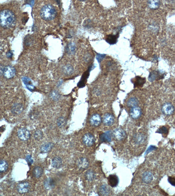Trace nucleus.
I'll return each mask as SVG.
<instances>
[{"label":"nucleus","instance_id":"obj_34","mask_svg":"<svg viewBox=\"0 0 175 196\" xmlns=\"http://www.w3.org/2000/svg\"><path fill=\"white\" fill-rule=\"evenodd\" d=\"M25 159H26V161L28 163V165L29 166L32 165L33 164V158H32V156L30 155H27L26 157V158H25Z\"/></svg>","mask_w":175,"mask_h":196},{"label":"nucleus","instance_id":"obj_28","mask_svg":"<svg viewBox=\"0 0 175 196\" xmlns=\"http://www.w3.org/2000/svg\"><path fill=\"white\" fill-rule=\"evenodd\" d=\"M73 67L70 64H67L63 67V72L66 75H70L73 72Z\"/></svg>","mask_w":175,"mask_h":196},{"label":"nucleus","instance_id":"obj_18","mask_svg":"<svg viewBox=\"0 0 175 196\" xmlns=\"http://www.w3.org/2000/svg\"><path fill=\"white\" fill-rule=\"evenodd\" d=\"M54 146V144L52 142L44 143L40 147L41 152L42 153H46L50 152Z\"/></svg>","mask_w":175,"mask_h":196},{"label":"nucleus","instance_id":"obj_27","mask_svg":"<svg viewBox=\"0 0 175 196\" xmlns=\"http://www.w3.org/2000/svg\"><path fill=\"white\" fill-rule=\"evenodd\" d=\"M85 177L88 181H92L94 180L95 177V173L92 170H89L85 173Z\"/></svg>","mask_w":175,"mask_h":196},{"label":"nucleus","instance_id":"obj_17","mask_svg":"<svg viewBox=\"0 0 175 196\" xmlns=\"http://www.w3.org/2000/svg\"><path fill=\"white\" fill-rule=\"evenodd\" d=\"M109 184L112 187H115L119 183V179L115 175H110L108 177Z\"/></svg>","mask_w":175,"mask_h":196},{"label":"nucleus","instance_id":"obj_19","mask_svg":"<svg viewBox=\"0 0 175 196\" xmlns=\"http://www.w3.org/2000/svg\"><path fill=\"white\" fill-rule=\"evenodd\" d=\"M62 165V160L59 157H54L52 160V166L56 169L60 168Z\"/></svg>","mask_w":175,"mask_h":196},{"label":"nucleus","instance_id":"obj_8","mask_svg":"<svg viewBox=\"0 0 175 196\" xmlns=\"http://www.w3.org/2000/svg\"><path fill=\"white\" fill-rule=\"evenodd\" d=\"M30 185L28 182H23L18 184L17 187L18 192L21 194L27 193L30 190Z\"/></svg>","mask_w":175,"mask_h":196},{"label":"nucleus","instance_id":"obj_7","mask_svg":"<svg viewBox=\"0 0 175 196\" xmlns=\"http://www.w3.org/2000/svg\"><path fill=\"white\" fill-rule=\"evenodd\" d=\"M102 118L98 114H94L90 118V123L94 127H98L102 123Z\"/></svg>","mask_w":175,"mask_h":196},{"label":"nucleus","instance_id":"obj_10","mask_svg":"<svg viewBox=\"0 0 175 196\" xmlns=\"http://www.w3.org/2000/svg\"><path fill=\"white\" fill-rule=\"evenodd\" d=\"M103 122L105 125L110 126L113 124L114 122V118L111 114H105L103 118Z\"/></svg>","mask_w":175,"mask_h":196},{"label":"nucleus","instance_id":"obj_25","mask_svg":"<svg viewBox=\"0 0 175 196\" xmlns=\"http://www.w3.org/2000/svg\"><path fill=\"white\" fill-rule=\"evenodd\" d=\"M135 142L137 145L142 144L145 140V136L143 134H139L135 136Z\"/></svg>","mask_w":175,"mask_h":196},{"label":"nucleus","instance_id":"obj_33","mask_svg":"<svg viewBox=\"0 0 175 196\" xmlns=\"http://www.w3.org/2000/svg\"><path fill=\"white\" fill-rule=\"evenodd\" d=\"M51 97L54 100H57L60 98V95L57 92H53L51 94Z\"/></svg>","mask_w":175,"mask_h":196},{"label":"nucleus","instance_id":"obj_16","mask_svg":"<svg viewBox=\"0 0 175 196\" xmlns=\"http://www.w3.org/2000/svg\"><path fill=\"white\" fill-rule=\"evenodd\" d=\"M153 179L152 174L149 171L144 172L142 175V180L144 183L145 184H149L152 182Z\"/></svg>","mask_w":175,"mask_h":196},{"label":"nucleus","instance_id":"obj_26","mask_svg":"<svg viewBox=\"0 0 175 196\" xmlns=\"http://www.w3.org/2000/svg\"><path fill=\"white\" fill-rule=\"evenodd\" d=\"M8 163L7 161L4 159H1L0 161V172L1 173L6 172L8 169Z\"/></svg>","mask_w":175,"mask_h":196},{"label":"nucleus","instance_id":"obj_5","mask_svg":"<svg viewBox=\"0 0 175 196\" xmlns=\"http://www.w3.org/2000/svg\"><path fill=\"white\" fill-rule=\"evenodd\" d=\"M95 139L94 136L90 133H87L83 136L82 142L85 146H91L95 143Z\"/></svg>","mask_w":175,"mask_h":196},{"label":"nucleus","instance_id":"obj_12","mask_svg":"<svg viewBox=\"0 0 175 196\" xmlns=\"http://www.w3.org/2000/svg\"><path fill=\"white\" fill-rule=\"evenodd\" d=\"M77 165L80 169L85 170L89 167V162L86 158L81 157L77 160Z\"/></svg>","mask_w":175,"mask_h":196},{"label":"nucleus","instance_id":"obj_35","mask_svg":"<svg viewBox=\"0 0 175 196\" xmlns=\"http://www.w3.org/2000/svg\"><path fill=\"white\" fill-rule=\"evenodd\" d=\"M157 132L160 134H166L168 132V130L166 127L163 126L161 128H160Z\"/></svg>","mask_w":175,"mask_h":196},{"label":"nucleus","instance_id":"obj_1","mask_svg":"<svg viewBox=\"0 0 175 196\" xmlns=\"http://www.w3.org/2000/svg\"><path fill=\"white\" fill-rule=\"evenodd\" d=\"M16 22V16L10 10H2L0 12V24L3 28H11L15 24Z\"/></svg>","mask_w":175,"mask_h":196},{"label":"nucleus","instance_id":"obj_20","mask_svg":"<svg viewBox=\"0 0 175 196\" xmlns=\"http://www.w3.org/2000/svg\"><path fill=\"white\" fill-rule=\"evenodd\" d=\"M112 136L109 131L102 134L100 136V140L103 142H109L111 141Z\"/></svg>","mask_w":175,"mask_h":196},{"label":"nucleus","instance_id":"obj_21","mask_svg":"<svg viewBox=\"0 0 175 196\" xmlns=\"http://www.w3.org/2000/svg\"><path fill=\"white\" fill-rule=\"evenodd\" d=\"M43 169L40 166H36L33 170V176L36 178H39L43 174Z\"/></svg>","mask_w":175,"mask_h":196},{"label":"nucleus","instance_id":"obj_31","mask_svg":"<svg viewBox=\"0 0 175 196\" xmlns=\"http://www.w3.org/2000/svg\"><path fill=\"white\" fill-rule=\"evenodd\" d=\"M65 123H66V121H65V119L63 117H59L57 120V124L58 126L60 128H62L64 126Z\"/></svg>","mask_w":175,"mask_h":196},{"label":"nucleus","instance_id":"obj_22","mask_svg":"<svg viewBox=\"0 0 175 196\" xmlns=\"http://www.w3.org/2000/svg\"><path fill=\"white\" fill-rule=\"evenodd\" d=\"M23 81L29 90L33 91L34 90V86L30 79L28 77H24L23 78Z\"/></svg>","mask_w":175,"mask_h":196},{"label":"nucleus","instance_id":"obj_36","mask_svg":"<svg viewBox=\"0 0 175 196\" xmlns=\"http://www.w3.org/2000/svg\"><path fill=\"white\" fill-rule=\"evenodd\" d=\"M169 182H170L171 184L172 185V186H175V178L172 177H169L168 179Z\"/></svg>","mask_w":175,"mask_h":196},{"label":"nucleus","instance_id":"obj_37","mask_svg":"<svg viewBox=\"0 0 175 196\" xmlns=\"http://www.w3.org/2000/svg\"><path fill=\"white\" fill-rule=\"evenodd\" d=\"M13 53L11 51H9V52H8L7 54V56L8 58H11L12 56Z\"/></svg>","mask_w":175,"mask_h":196},{"label":"nucleus","instance_id":"obj_4","mask_svg":"<svg viewBox=\"0 0 175 196\" xmlns=\"http://www.w3.org/2000/svg\"><path fill=\"white\" fill-rule=\"evenodd\" d=\"M18 136L23 141H27L30 139L31 134L27 129L24 128H20L18 131Z\"/></svg>","mask_w":175,"mask_h":196},{"label":"nucleus","instance_id":"obj_32","mask_svg":"<svg viewBox=\"0 0 175 196\" xmlns=\"http://www.w3.org/2000/svg\"><path fill=\"white\" fill-rule=\"evenodd\" d=\"M42 137V132L41 131L38 130L35 133L34 137L36 140H40Z\"/></svg>","mask_w":175,"mask_h":196},{"label":"nucleus","instance_id":"obj_29","mask_svg":"<svg viewBox=\"0 0 175 196\" xmlns=\"http://www.w3.org/2000/svg\"><path fill=\"white\" fill-rule=\"evenodd\" d=\"M89 73H88L86 74L85 73L84 74L82 78H81V79L80 80V81L79 83V85H78V86H79V87H82L85 86V81H86L88 77V75L89 74Z\"/></svg>","mask_w":175,"mask_h":196},{"label":"nucleus","instance_id":"obj_24","mask_svg":"<svg viewBox=\"0 0 175 196\" xmlns=\"http://www.w3.org/2000/svg\"><path fill=\"white\" fill-rule=\"evenodd\" d=\"M118 37V35H110L107 36L106 40L108 43L111 45H113L116 43Z\"/></svg>","mask_w":175,"mask_h":196},{"label":"nucleus","instance_id":"obj_2","mask_svg":"<svg viewBox=\"0 0 175 196\" xmlns=\"http://www.w3.org/2000/svg\"><path fill=\"white\" fill-rule=\"evenodd\" d=\"M57 14L56 8L51 4H47L43 6L40 12L41 17L46 21L53 20L56 17Z\"/></svg>","mask_w":175,"mask_h":196},{"label":"nucleus","instance_id":"obj_23","mask_svg":"<svg viewBox=\"0 0 175 196\" xmlns=\"http://www.w3.org/2000/svg\"><path fill=\"white\" fill-rule=\"evenodd\" d=\"M139 104V101L136 98H131L127 101V105L128 107L133 108L137 106Z\"/></svg>","mask_w":175,"mask_h":196},{"label":"nucleus","instance_id":"obj_6","mask_svg":"<svg viewBox=\"0 0 175 196\" xmlns=\"http://www.w3.org/2000/svg\"><path fill=\"white\" fill-rule=\"evenodd\" d=\"M175 109L172 104L169 102L165 103L162 108L163 113L166 116H170L174 113Z\"/></svg>","mask_w":175,"mask_h":196},{"label":"nucleus","instance_id":"obj_11","mask_svg":"<svg viewBox=\"0 0 175 196\" xmlns=\"http://www.w3.org/2000/svg\"><path fill=\"white\" fill-rule=\"evenodd\" d=\"M130 116L133 119H137L142 115V110L141 108L137 106L131 108L130 112Z\"/></svg>","mask_w":175,"mask_h":196},{"label":"nucleus","instance_id":"obj_30","mask_svg":"<svg viewBox=\"0 0 175 196\" xmlns=\"http://www.w3.org/2000/svg\"><path fill=\"white\" fill-rule=\"evenodd\" d=\"M145 79L141 78V77H137L135 81L134 84H135V85H136L137 86H141V85H143L145 83Z\"/></svg>","mask_w":175,"mask_h":196},{"label":"nucleus","instance_id":"obj_9","mask_svg":"<svg viewBox=\"0 0 175 196\" xmlns=\"http://www.w3.org/2000/svg\"><path fill=\"white\" fill-rule=\"evenodd\" d=\"M113 135L118 140H124L126 137V134L124 130L120 128L116 129L113 132Z\"/></svg>","mask_w":175,"mask_h":196},{"label":"nucleus","instance_id":"obj_15","mask_svg":"<svg viewBox=\"0 0 175 196\" xmlns=\"http://www.w3.org/2000/svg\"><path fill=\"white\" fill-rule=\"evenodd\" d=\"M56 182L54 179L52 178H47L44 182V186L46 190H51L54 188Z\"/></svg>","mask_w":175,"mask_h":196},{"label":"nucleus","instance_id":"obj_3","mask_svg":"<svg viewBox=\"0 0 175 196\" xmlns=\"http://www.w3.org/2000/svg\"><path fill=\"white\" fill-rule=\"evenodd\" d=\"M16 70L14 67L8 65L3 68V76L7 79H12L16 75Z\"/></svg>","mask_w":175,"mask_h":196},{"label":"nucleus","instance_id":"obj_13","mask_svg":"<svg viewBox=\"0 0 175 196\" xmlns=\"http://www.w3.org/2000/svg\"><path fill=\"white\" fill-rule=\"evenodd\" d=\"M23 110V105L20 103H16L14 104L11 109V111L14 115H19Z\"/></svg>","mask_w":175,"mask_h":196},{"label":"nucleus","instance_id":"obj_14","mask_svg":"<svg viewBox=\"0 0 175 196\" xmlns=\"http://www.w3.org/2000/svg\"><path fill=\"white\" fill-rule=\"evenodd\" d=\"M110 193V189L106 184L102 185L99 187L98 190V193L100 196H108Z\"/></svg>","mask_w":175,"mask_h":196}]
</instances>
